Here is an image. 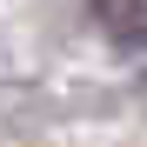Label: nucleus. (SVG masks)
I'll list each match as a JSON object with an SVG mask.
<instances>
[{
  "label": "nucleus",
  "instance_id": "f257e3e1",
  "mask_svg": "<svg viewBox=\"0 0 147 147\" xmlns=\"http://www.w3.org/2000/svg\"><path fill=\"white\" fill-rule=\"evenodd\" d=\"M94 20H100L114 40H127V47L147 40V0H94Z\"/></svg>",
  "mask_w": 147,
  "mask_h": 147
}]
</instances>
